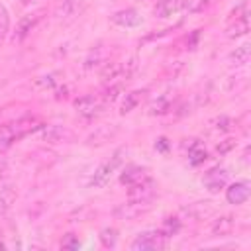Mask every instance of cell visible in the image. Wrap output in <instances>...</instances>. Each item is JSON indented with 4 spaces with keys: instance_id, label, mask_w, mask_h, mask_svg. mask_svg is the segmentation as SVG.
Returning <instances> with one entry per match:
<instances>
[{
    "instance_id": "1",
    "label": "cell",
    "mask_w": 251,
    "mask_h": 251,
    "mask_svg": "<svg viewBox=\"0 0 251 251\" xmlns=\"http://www.w3.org/2000/svg\"><path fill=\"white\" fill-rule=\"evenodd\" d=\"M41 126L43 124L37 118H29V116L0 126V149H8L10 145H14L18 139L25 137L27 133L41 129Z\"/></svg>"
},
{
    "instance_id": "2",
    "label": "cell",
    "mask_w": 251,
    "mask_h": 251,
    "mask_svg": "<svg viewBox=\"0 0 251 251\" xmlns=\"http://www.w3.org/2000/svg\"><path fill=\"white\" fill-rule=\"evenodd\" d=\"M126 155H127V149H126V147L116 149V151L112 153V157H110L108 161H104V163L94 171V175H92V178H90V186H92V188H102V186H106V184L110 182L112 175L122 167Z\"/></svg>"
},
{
    "instance_id": "3",
    "label": "cell",
    "mask_w": 251,
    "mask_h": 251,
    "mask_svg": "<svg viewBox=\"0 0 251 251\" xmlns=\"http://www.w3.org/2000/svg\"><path fill=\"white\" fill-rule=\"evenodd\" d=\"M167 235L161 229H147L137 233V237L131 241V249L133 251H157V249H165L167 247Z\"/></svg>"
},
{
    "instance_id": "4",
    "label": "cell",
    "mask_w": 251,
    "mask_h": 251,
    "mask_svg": "<svg viewBox=\"0 0 251 251\" xmlns=\"http://www.w3.org/2000/svg\"><path fill=\"white\" fill-rule=\"evenodd\" d=\"M151 210V200H143V198H129L124 204H118L114 208V216L118 220H135L139 216H143L145 212Z\"/></svg>"
},
{
    "instance_id": "5",
    "label": "cell",
    "mask_w": 251,
    "mask_h": 251,
    "mask_svg": "<svg viewBox=\"0 0 251 251\" xmlns=\"http://www.w3.org/2000/svg\"><path fill=\"white\" fill-rule=\"evenodd\" d=\"M41 139L47 143H73L76 139V135L67 126H59V124L45 126L43 124L41 126Z\"/></svg>"
},
{
    "instance_id": "6",
    "label": "cell",
    "mask_w": 251,
    "mask_h": 251,
    "mask_svg": "<svg viewBox=\"0 0 251 251\" xmlns=\"http://www.w3.org/2000/svg\"><path fill=\"white\" fill-rule=\"evenodd\" d=\"M106 106L108 104L100 96H94V94H86L75 102V108L82 118H96L106 110Z\"/></svg>"
},
{
    "instance_id": "7",
    "label": "cell",
    "mask_w": 251,
    "mask_h": 251,
    "mask_svg": "<svg viewBox=\"0 0 251 251\" xmlns=\"http://www.w3.org/2000/svg\"><path fill=\"white\" fill-rule=\"evenodd\" d=\"M214 214V204L208 202V200H200V202H192L188 206H184L180 210V216L192 220V222H198V220H204L208 216Z\"/></svg>"
},
{
    "instance_id": "8",
    "label": "cell",
    "mask_w": 251,
    "mask_h": 251,
    "mask_svg": "<svg viewBox=\"0 0 251 251\" xmlns=\"http://www.w3.org/2000/svg\"><path fill=\"white\" fill-rule=\"evenodd\" d=\"M202 182H204V186L208 188V192L216 194V192H220V190L227 184V171H226V169H220V167L210 169V171L204 175Z\"/></svg>"
},
{
    "instance_id": "9",
    "label": "cell",
    "mask_w": 251,
    "mask_h": 251,
    "mask_svg": "<svg viewBox=\"0 0 251 251\" xmlns=\"http://www.w3.org/2000/svg\"><path fill=\"white\" fill-rule=\"evenodd\" d=\"M251 194V184L247 180H237L226 188V200L229 204H243Z\"/></svg>"
},
{
    "instance_id": "10",
    "label": "cell",
    "mask_w": 251,
    "mask_h": 251,
    "mask_svg": "<svg viewBox=\"0 0 251 251\" xmlns=\"http://www.w3.org/2000/svg\"><path fill=\"white\" fill-rule=\"evenodd\" d=\"M86 0H63V4L57 8V20L59 22H73L82 10H84Z\"/></svg>"
},
{
    "instance_id": "11",
    "label": "cell",
    "mask_w": 251,
    "mask_h": 251,
    "mask_svg": "<svg viewBox=\"0 0 251 251\" xmlns=\"http://www.w3.org/2000/svg\"><path fill=\"white\" fill-rule=\"evenodd\" d=\"M116 25H122V27H137L141 22H143V18H141V14L137 12V10H133V8H126V10H118V12H114L112 14V18H110Z\"/></svg>"
},
{
    "instance_id": "12",
    "label": "cell",
    "mask_w": 251,
    "mask_h": 251,
    "mask_svg": "<svg viewBox=\"0 0 251 251\" xmlns=\"http://www.w3.org/2000/svg\"><path fill=\"white\" fill-rule=\"evenodd\" d=\"M41 18H43V12H33V14H27V16H24L20 22H18V25H16V31H14V41H22L39 22H41Z\"/></svg>"
},
{
    "instance_id": "13",
    "label": "cell",
    "mask_w": 251,
    "mask_h": 251,
    "mask_svg": "<svg viewBox=\"0 0 251 251\" xmlns=\"http://www.w3.org/2000/svg\"><path fill=\"white\" fill-rule=\"evenodd\" d=\"M155 190H157V184L153 178H143L141 182L137 184H131L129 186V198H143V200H153L155 196Z\"/></svg>"
},
{
    "instance_id": "14",
    "label": "cell",
    "mask_w": 251,
    "mask_h": 251,
    "mask_svg": "<svg viewBox=\"0 0 251 251\" xmlns=\"http://www.w3.org/2000/svg\"><path fill=\"white\" fill-rule=\"evenodd\" d=\"M147 169L145 167H139V165H127L122 175H120V182L126 184V186H131V184H137L141 182L143 178H147Z\"/></svg>"
},
{
    "instance_id": "15",
    "label": "cell",
    "mask_w": 251,
    "mask_h": 251,
    "mask_svg": "<svg viewBox=\"0 0 251 251\" xmlns=\"http://www.w3.org/2000/svg\"><path fill=\"white\" fill-rule=\"evenodd\" d=\"M233 227H235V218L229 216V214H226V216H220V218H216V220L212 222L210 233H212V237L229 235V233L233 231Z\"/></svg>"
},
{
    "instance_id": "16",
    "label": "cell",
    "mask_w": 251,
    "mask_h": 251,
    "mask_svg": "<svg viewBox=\"0 0 251 251\" xmlns=\"http://www.w3.org/2000/svg\"><path fill=\"white\" fill-rule=\"evenodd\" d=\"M118 127L116 126H100L96 127L88 137H86V143L88 145H104L106 141H110L114 135H116Z\"/></svg>"
},
{
    "instance_id": "17",
    "label": "cell",
    "mask_w": 251,
    "mask_h": 251,
    "mask_svg": "<svg viewBox=\"0 0 251 251\" xmlns=\"http://www.w3.org/2000/svg\"><path fill=\"white\" fill-rule=\"evenodd\" d=\"M16 196H18V192L12 184H2L0 186V218H4L8 214V210L16 202Z\"/></svg>"
},
{
    "instance_id": "18",
    "label": "cell",
    "mask_w": 251,
    "mask_h": 251,
    "mask_svg": "<svg viewBox=\"0 0 251 251\" xmlns=\"http://www.w3.org/2000/svg\"><path fill=\"white\" fill-rule=\"evenodd\" d=\"M182 10V0H159L155 6L157 18H171L173 14Z\"/></svg>"
},
{
    "instance_id": "19",
    "label": "cell",
    "mask_w": 251,
    "mask_h": 251,
    "mask_svg": "<svg viewBox=\"0 0 251 251\" xmlns=\"http://www.w3.org/2000/svg\"><path fill=\"white\" fill-rule=\"evenodd\" d=\"M206 159H208L206 147L202 145V141L194 139V141L188 145V163H190L192 167H198V165H202Z\"/></svg>"
},
{
    "instance_id": "20",
    "label": "cell",
    "mask_w": 251,
    "mask_h": 251,
    "mask_svg": "<svg viewBox=\"0 0 251 251\" xmlns=\"http://www.w3.org/2000/svg\"><path fill=\"white\" fill-rule=\"evenodd\" d=\"M247 31H249V18H247V14H243V16H237L235 22L227 25L226 35L233 39V37H241V35H245Z\"/></svg>"
},
{
    "instance_id": "21",
    "label": "cell",
    "mask_w": 251,
    "mask_h": 251,
    "mask_svg": "<svg viewBox=\"0 0 251 251\" xmlns=\"http://www.w3.org/2000/svg\"><path fill=\"white\" fill-rule=\"evenodd\" d=\"M143 94H145V90H133V92L126 94V98H124V102H122V110H120V114L126 116V114H129L133 108H137V104L141 102Z\"/></svg>"
},
{
    "instance_id": "22",
    "label": "cell",
    "mask_w": 251,
    "mask_h": 251,
    "mask_svg": "<svg viewBox=\"0 0 251 251\" xmlns=\"http://www.w3.org/2000/svg\"><path fill=\"white\" fill-rule=\"evenodd\" d=\"M249 57H251V45L243 43V45L235 47V51L229 55V61L233 65H245V63H249Z\"/></svg>"
},
{
    "instance_id": "23",
    "label": "cell",
    "mask_w": 251,
    "mask_h": 251,
    "mask_svg": "<svg viewBox=\"0 0 251 251\" xmlns=\"http://www.w3.org/2000/svg\"><path fill=\"white\" fill-rule=\"evenodd\" d=\"M57 82H59V78H57V73H49V75H41V76H37L35 80H33V88L35 90H51V88H55L57 86Z\"/></svg>"
},
{
    "instance_id": "24",
    "label": "cell",
    "mask_w": 251,
    "mask_h": 251,
    "mask_svg": "<svg viewBox=\"0 0 251 251\" xmlns=\"http://www.w3.org/2000/svg\"><path fill=\"white\" fill-rule=\"evenodd\" d=\"M171 110V98L169 96H159L149 104V114L151 116H163Z\"/></svg>"
},
{
    "instance_id": "25",
    "label": "cell",
    "mask_w": 251,
    "mask_h": 251,
    "mask_svg": "<svg viewBox=\"0 0 251 251\" xmlns=\"http://www.w3.org/2000/svg\"><path fill=\"white\" fill-rule=\"evenodd\" d=\"M8 29H10V14H8L6 6L0 2V45L4 43V39L8 35Z\"/></svg>"
},
{
    "instance_id": "26",
    "label": "cell",
    "mask_w": 251,
    "mask_h": 251,
    "mask_svg": "<svg viewBox=\"0 0 251 251\" xmlns=\"http://www.w3.org/2000/svg\"><path fill=\"white\" fill-rule=\"evenodd\" d=\"M212 0H182V12H188V14H196V12H202Z\"/></svg>"
},
{
    "instance_id": "27",
    "label": "cell",
    "mask_w": 251,
    "mask_h": 251,
    "mask_svg": "<svg viewBox=\"0 0 251 251\" xmlns=\"http://www.w3.org/2000/svg\"><path fill=\"white\" fill-rule=\"evenodd\" d=\"M100 241H102L104 247H114L116 241H118V229H114V227H104V229L100 231Z\"/></svg>"
},
{
    "instance_id": "28",
    "label": "cell",
    "mask_w": 251,
    "mask_h": 251,
    "mask_svg": "<svg viewBox=\"0 0 251 251\" xmlns=\"http://www.w3.org/2000/svg\"><path fill=\"white\" fill-rule=\"evenodd\" d=\"M178 229H180V220H178V218H165V222H163V226H161V231H163L167 237L175 235Z\"/></svg>"
},
{
    "instance_id": "29",
    "label": "cell",
    "mask_w": 251,
    "mask_h": 251,
    "mask_svg": "<svg viewBox=\"0 0 251 251\" xmlns=\"http://www.w3.org/2000/svg\"><path fill=\"white\" fill-rule=\"evenodd\" d=\"M120 90H122L120 84H110V88H106L104 94H100V98H102L106 104H112V102H116V98L120 96Z\"/></svg>"
},
{
    "instance_id": "30",
    "label": "cell",
    "mask_w": 251,
    "mask_h": 251,
    "mask_svg": "<svg viewBox=\"0 0 251 251\" xmlns=\"http://www.w3.org/2000/svg\"><path fill=\"white\" fill-rule=\"evenodd\" d=\"M78 239H76V235L75 233H69V235H65V239L61 241V247L63 249H78Z\"/></svg>"
},
{
    "instance_id": "31",
    "label": "cell",
    "mask_w": 251,
    "mask_h": 251,
    "mask_svg": "<svg viewBox=\"0 0 251 251\" xmlns=\"http://www.w3.org/2000/svg\"><path fill=\"white\" fill-rule=\"evenodd\" d=\"M235 147V139H224V141H220L218 143V147H216V151L220 153V155H226L227 151H231Z\"/></svg>"
},
{
    "instance_id": "32",
    "label": "cell",
    "mask_w": 251,
    "mask_h": 251,
    "mask_svg": "<svg viewBox=\"0 0 251 251\" xmlns=\"http://www.w3.org/2000/svg\"><path fill=\"white\" fill-rule=\"evenodd\" d=\"M100 63V53H98V47H96V53L92 51L90 55H88V59L84 61V69H92V67H96Z\"/></svg>"
},
{
    "instance_id": "33",
    "label": "cell",
    "mask_w": 251,
    "mask_h": 251,
    "mask_svg": "<svg viewBox=\"0 0 251 251\" xmlns=\"http://www.w3.org/2000/svg\"><path fill=\"white\" fill-rule=\"evenodd\" d=\"M169 147H171V143H169V139H167V137H159V139L155 141V149H157L159 153H167V151H169Z\"/></svg>"
},
{
    "instance_id": "34",
    "label": "cell",
    "mask_w": 251,
    "mask_h": 251,
    "mask_svg": "<svg viewBox=\"0 0 251 251\" xmlns=\"http://www.w3.org/2000/svg\"><path fill=\"white\" fill-rule=\"evenodd\" d=\"M216 124H218V126H216V129H222V131H226V129H229V127H231V124H233V122H231L229 118L222 116V118H218V120H216Z\"/></svg>"
},
{
    "instance_id": "35",
    "label": "cell",
    "mask_w": 251,
    "mask_h": 251,
    "mask_svg": "<svg viewBox=\"0 0 251 251\" xmlns=\"http://www.w3.org/2000/svg\"><path fill=\"white\" fill-rule=\"evenodd\" d=\"M20 2H22V6H31V4H35L39 0H20Z\"/></svg>"
},
{
    "instance_id": "36",
    "label": "cell",
    "mask_w": 251,
    "mask_h": 251,
    "mask_svg": "<svg viewBox=\"0 0 251 251\" xmlns=\"http://www.w3.org/2000/svg\"><path fill=\"white\" fill-rule=\"evenodd\" d=\"M143 2H151V0H143Z\"/></svg>"
}]
</instances>
